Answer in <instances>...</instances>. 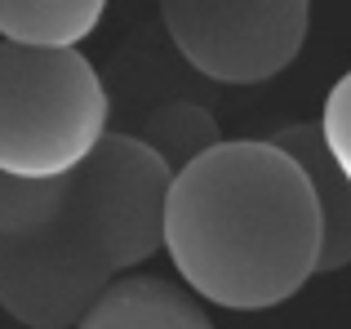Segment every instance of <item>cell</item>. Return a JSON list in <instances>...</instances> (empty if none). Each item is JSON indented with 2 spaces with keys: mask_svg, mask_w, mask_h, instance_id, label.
Segmentation results:
<instances>
[{
  "mask_svg": "<svg viewBox=\"0 0 351 329\" xmlns=\"http://www.w3.org/2000/svg\"><path fill=\"white\" fill-rule=\"evenodd\" d=\"M173 49L214 85H263L293 67L311 0H160Z\"/></svg>",
  "mask_w": 351,
  "mask_h": 329,
  "instance_id": "4",
  "label": "cell"
},
{
  "mask_svg": "<svg viewBox=\"0 0 351 329\" xmlns=\"http://www.w3.org/2000/svg\"><path fill=\"white\" fill-rule=\"evenodd\" d=\"M71 173L62 178H18V173L0 169V236H23L58 218L67 205Z\"/></svg>",
  "mask_w": 351,
  "mask_h": 329,
  "instance_id": "9",
  "label": "cell"
},
{
  "mask_svg": "<svg viewBox=\"0 0 351 329\" xmlns=\"http://www.w3.org/2000/svg\"><path fill=\"white\" fill-rule=\"evenodd\" d=\"M165 254L200 303H289L320 276V209L302 164L271 138L214 143L169 182Z\"/></svg>",
  "mask_w": 351,
  "mask_h": 329,
  "instance_id": "1",
  "label": "cell"
},
{
  "mask_svg": "<svg viewBox=\"0 0 351 329\" xmlns=\"http://www.w3.org/2000/svg\"><path fill=\"white\" fill-rule=\"evenodd\" d=\"M107 0H0V40L27 49H80Z\"/></svg>",
  "mask_w": 351,
  "mask_h": 329,
  "instance_id": "7",
  "label": "cell"
},
{
  "mask_svg": "<svg viewBox=\"0 0 351 329\" xmlns=\"http://www.w3.org/2000/svg\"><path fill=\"white\" fill-rule=\"evenodd\" d=\"M173 169L138 134H107L71 169L58 218L0 236V307L27 329H76L125 271L165 249Z\"/></svg>",
  "mask_w": 351,
  "mask_h": 329,
  "instance_id": "2",
  "label": "cell"
},
{
  "mask_svg": "<svg viewBox=\"0 0 351 329\" xmlns=\"http://www.w3.org/2000/svg\"><path fill=\"white\" fill-rule=\"evenodd\" d=\"M271 143L280 151H289L302 164L311 191H316L320 209V271H343L351 263V178L338 169V160L329 156L320 125H289L276 130Z\"/></svg>",
  "mask_w": 351,
  "mask_h": 329,
  "instance_id": "5",
  "label": "cell"
},
{
  "mask_svg": "<svg viewBox=\"0 0 351 329\" xmlns=\"http://www.w3.org/2000/svg\"><path fill=\"white\" fill-rule=\"evenodd\" d=\"M138 138H143L152 151H160V156L169 160L173 173H178L182 164H191L200 151H209L214 143H223V138H218L214 116H209L205 107H191V103L160 107V112L143 125V134H138Z\"/></svg>",
  "mask_w": 351,
  "mask_h": 329,
  "instance_id": "8",
  "label": "cell"
},
{
  "mask_svg": "<svg viewBox=\"0 0 351 329\" xmlns=\"http://www.w3.org/2000/svg\"><path fill=\"white\" fill-rule=\"evenodd\" d=\"M107 138V89L80 49L0 40V169L62 178Z\"/></svg>",
  "mask_w": 351,
  "mask_h": 329,
  "instance_id": "3",
  "label": "cell"
},
{
  "mask_svg": "<svg viewBox=\"0 0 351 329\" xmlns=\"http://www.w3.org/2000/svg\"><path fill=\"white\" fill-rule=\"evenodd\" d=\"M76 329H214L191 289L160 276H120Z\"/></svg>",
  "mask_w": 351,
  "mask_h": 329,
  "instance_id": "6",
  "label": "cell"
},
{
  "mask_svg": "<svg viewBox=\"0 0 351 329\" xmlns=\"http://www.w3.org/2000/svg\"><path fill=\"white\" fill-rule=\"evenodd\" d=\"M320 134H325V147L338 160V169L351 178V71L329 89L325 112H320Z\"/></svg>",
  "mask_w": 351,
  "mask_h": 329,
  "instance_id": "10",
  "label": "cell"
}]
</instances>
